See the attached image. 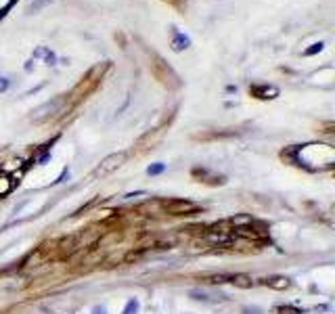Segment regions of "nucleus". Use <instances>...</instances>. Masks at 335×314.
<instances>
[{"instance_id":"1","label":"nucleus","mask_w":335,"mask_h":314,"mask_svg":"<svg viewBox=\"0 0 335 314\" xmlns=\"http://www.w3.org/2000/svg\"><path fill=\"white\" fill-rule=\"evenodd\" d=\"M65 101H67L65 94H59V97L50 99L46 103H42L40 107H36V109L32 111V119L34 121H44V119H48L52 116H57V113H61V109H63Z\"/></svg>"},{"instance_id":"2","label":"nucleus","mask_w":335,"mask_h":314,"mask_svg":"<svg viewBox=\"0 0 335 314\" xmlns=\"http://www.w3.org/2000/svg\"><path fill=\"white\" fill-rule=\"evenodd\" d=\"M126 161V151H120V153H111V155H107L105 159L96 165V170H94V174L96 176H107V174H111V172H116L122 163Z\"/></svg>"},{"instance_id":"3","label":"nucleus","mask_w":335,"mask_h":314,"mask_svg":"<svg viewBox=\"0 0 335 314\" xmlns=\"http://www.w3.org/2000/svg\"><path fill=\"white\" fill-rule=\"evenodd\" d=\"M166 212L172 214V216H189V214H195L199 205L187 201V199H172V201H166Z\"/></svg>"},{"instance_id":"4","label":"nucleus","mask_w":335,"mask_h":314,"mask_svg":"<svg viewBox=\"0 0 335 314\" xmlns=\"http://www.w3.org/2000/svg\"><path fill=\"white\" fill-rule=\"evenodd\" d=\"M193 176H197L199 182H208V185H224V182H226L224 176L209 172V170H206V168H195V170H193Z\"/></svg>"},{"instance_id":"5","label":"nucleus","mask_w":335,"mask_h":314,"mask_svg":"<svg viewBox=\"0 0 335 314\" xmlns=\"http://www.w3.org/2000/svg\"><path fill=\"white\" fill-rule=\"evenodd\" d=\"M250 92L253 94L255 99H262V101H266V99H277V97H279V88H277V86H268V84L251 86Z\"/></svg>"},{"instance_id":"6","label":"nucleus","mask_w":335,"mask_h":314,"mask_svg":"<svg viewBox=\"0 0 335 314\" xmlns=\"http://www.w3.org/2000/svg\"><path fill=\"white\" fill-rule=\"evenodd\" d=\"M172 50L174 52H180V50H184V48H189L191 46V38L189 36H184V34H180L176 28H172Z\"/></svg>"},{"instance_id":"7","label":"nucleus","mask_w":335,"mask_h":314,"mask_svg":"<svg viewBox=\"0 0 335 314\" xmlns=\"http://www.w3.org/2000/svg\"><path fill=\"white\" fill-rule=\"evenodd\" d=\"M264 285L270 287V289H277V291H285L289 285H292V281H289L287 276H270L264 281Z\"/></svg>"},{"instance_id":"8","label":"nucleus","mask_w":335,"mask_h":314,"mask_svg":"<svg viewBox=\"0 0 335 314\" xmlns=\"http://www.w3.org/2000/svg\"><path fill=\"white\" fill-rule=\"evenodd\" d=\"M235 287H241V289H250V287H253V278L250 276V275H243V273H239V275H231V278H228Z\"/></svg>"},{"instance_id":"9","label":"nucleus","mask_w":335,"mask_h":314,"mask_svg":"<svg viewBox=\"0 0 335 314\" xmlns=\"http://www.w3.org/2000/svg\"><path fill=\"white\" fill-rule=\"evenodd\" d=\"M208 239H209L211 243H218V245H226V243L233 241V237H231V235H228L226 231H209V233H208Z\"/></svg>"},{"instance_id":"10","label":"nucleus","mask_w":335,"mask_h":314,"mask_svg":"<svg viewBox=\"0 0 335 314\" xmlns=\"http://www.w3.org/2000/svg\"><path fill=\"white\" fill-rule=\"evenodd\" d=\"M50 2H55V0H32V2L28 4V8H25V13L28 15H34V13H40L42 8H46Z\"/></svg>"},{"instance_id":"11","label":"nucleus","mask_w":335,"mask_h":314,"mask_svg":"<svg viewBox=\"0 0 335 314\" xmlns=\"http://www.w3.org/2000/svg\"><path fill=\"white\" fill-rule=\"evenodd\" d=\"M13 178L11 176H4V174H0V197H4L11 193V189H13Z\"/></svg>"},{"instance_id":"12","label":"nucleus","mask_w":335,"mask_h":314,"mask_svg":"<svg viewBox=\"0 0 335 314\" xmlns=\"http://www.w3.org/2000/svg\"><path fill=\"white\" fill-rule=\"evenodd\" d=\"M138 310H140V302H138L136 298H130V300L126 302L124 310H122V314H138Z\"/></svg>"},{"instance_id":"13","label":"nucleus","mask_w":335,"mask_h":314,"mask_svg":"<svg viewBox=\"0 0 335 314\" xmlns=\"http://www.w3.org/2000/svg\"><path fill=\"white\" fill-rule=\"evenodd\" d=\"M162 172H166V163H162V161H157V163H153V165H149L147 168L149 176H157V174H162Z\"/></svg>"},{"instance_id":"14","label":"nucleus","mask_w":335,"mask_h":314,"mask_svg":"<svg viewBox=\"0 0 335 314\" xmlns=\"http://www.w3.org/2000/svg\"><path fill=\"white\" fill-rule=\"evenodd\" d=\"M189 295H191V300H197V302H204V304H208V302H209V295H208L206 291H197V289H193Z\"/></svg>"},{"instance_id":"15","label":"nucleus","mask_w":335,"mask_h":314,"mask_svg":"<svg viewBox=\"0 0 335 314\" xmlns=\"http://www.w3.org/2000/svg\"><path fill=\"white\" fill-rule=\"evenodd\" d=\"M235 226H243V224H251V216H245V214H241V216H235L233 220H231Z\"/></svg>"},{"instance_id":"16","label":"nucleus","mask_w":335,"mask_h":314,"mask_svg":"<svg viewBox=\"0 0 335 314\" xmlns=\"http://www.w3.org/2000/svg\"><path fill=\"white\" fill-rule=\"evenodd\" d=\"M323 46H325L323 42H316V44H312L308 50H304V55H306V57H312V55H316V52H321V50H323Z\"/></svg>"},{"instance_id":"17","label":"nucleus","mask_w":335,"mask_h":314,"mask_svg":"<svg viewBox=\"0 0 335 314\" xmlns=\"http://www.w3.org/2000/svg\"><path fill=\"white\" fill-rule=\"evenodd\" d=\"M275 312H277V314H302V310L292 308V306H287V308H277Z\"/></svg>"},{"instance_id":"18","label":"nucleus","mask_w":335,"mask_h":314,"mask_svg":"<svg viewBox=\"0 0 335 314\" xmlns=\"http://www.w3.org/2000/svg\"><path fill=\"white\" fill-rule=\"evenodd\" d=\"M241 314H264V310L258 308V306H245V308L241 310Z\"/></svg>"},{"instance_id":"19","label":"nucleus","mask_w":335,"mask_h":314,"mask_svg":"<svg viewBox=\"0 0 335 314\" xmlns=\"http://www.w3.org/2000/svg\"><path fill=\"white\" fill-rule=\"evenodd\" d=\"M8 86H11V80L8 78H0V92H6Z\"/></svg>"},{"instance_id":"20","label":"nucleus","mask_w":335,"mask_h":314,"mask_svg":"<svg viewBox=\"0 0 335 314\" xmlns=\"http://www.w3.org/2000/svg\"><path fill=\"white\" fill-rule=\"evenodd\" d=\"M92 314H107V308H103V306H94V308H92Z\"/></svg>"},{"instance_id":"21","label":"nucleus","mask_w":335,"mask_h":314,"mask_svg":"<svg viewBox=\"0 0 335 314\" xmlns=\"http://www.w3.org/2000/svg\"><path fill=\"white\" fill-rule=\"evenodd\" d=\"M184 314H195V312H184Z\"/></svg>"}]
</instances>
